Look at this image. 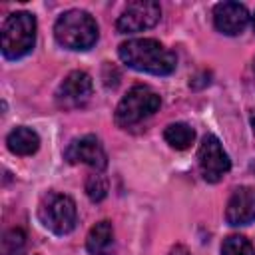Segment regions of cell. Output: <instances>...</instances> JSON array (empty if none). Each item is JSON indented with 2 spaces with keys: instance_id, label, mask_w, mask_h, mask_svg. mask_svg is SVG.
<instances>
[{
  "instance_id": "6da1fadb",
  "label": "cell",
  "mask_w": 255,
  "mask_h": 255,
  "mask_svg": "<svg viewBox=\"0 0 255 255\" xmlns=\"http://www.w3.org/2000/svg\"><path fill=\"white\" fill-rule=\"evenodd\" d=\"M118 56L129 68L153 76H169L177 66L175 54L151 38H133L120 44Z\"/></svg>"
},
{
  "instance_id": "7a4b0ae2",
  "label": "cell",
  "mask_w": 255,
  "mask_h": 255,
  "mask_svg": "<svg viewBox=\"0 0 255 255\" xmlns=\"http://www.w3.org/2000/svg\"><path fill=\"white\" fill-rule=\"evenodd\" d=\"M54 36L66 50L84 52L98 42V24L84 10H68L56 20Z\"/></svg>"
},
{
  "instance_id": "3957f363",
  "label": "cell",
  "mask_w": 255,
  "mask_h": 255,
  "mask_svg": "<svg viewBox=\"0 0 255 255\" xmlns=\"http://www.w3.org/2000/svg\"><path fill=\"white\" fill-rule=\"evenodd\" d=\"M36 44V18L30 12H14L2 24V54L8 60L24 58Z\"/></svg>"
},
{
  "instance_id": "277c9868",
  "label": "cell",
  "mask_w": 255,
  "mask_h": 255,
  "mask_svg": "<svg viewBox=\"0 0 255 255\" xmlns=\"http://www.w3.org/2000/svg\"><path fill=\"white\" fill-rule=\"evenodd\" d=\"M161 106V98L149 86H133L116 108V124L122 128H129L151 114H155Z\"/></svg>"
},
{
  "instance_id": "5b68a950",
  "label": "cell",
  "mask_w": 255,
  "mask_h": 255,
  "mask_svg": "<svg viewBox=\"0 0 255 255\" xmlns=\"http://www.w3.org/2000/svg\"><path fill=\"white\" fill-rule=\"evenodd\" d=\"M40 221L56 235H66L76 227L78 209L72 197L64 193H48L38 209Z\"/></svg>"
},
{
  "instance_id": "8992f818",
  "label": "cell",
  "mask_w": 255,
  "mask_h": 255,
  "mask_svg": "<svg viewBox=\"0 0 255 255\" xmlns=\"http://www.w3.org/2000/svg\"><path fill=\"white\" fill-rule=\"evenodd\" d=\"M161 18V8L153 0H135L129 2L120 14L116 28L120 34H137L147 28H153Z\"/></svg>"
},
{
  "instance_id": "52a82bcc",
  "label": "cell",
  "mask_w": 255,
  "mask_h": 255,
  "mask_svg": "<svg viewBox=\"0 0 255 255\" xmlns=\"http://www.w3.org/2000/svg\"><path fill=\"white\" fill-rule=\"evenodd\" d=\"M197 161H199L203 179L209 183H217L231 169V159L225 153L221 141L213 133H207L201 139L199 149H197Z\"/></svg>"
},
{
  "instance_id": "ba28073f",
  "label": "cell",
  "mask_w": 255,
  "mask_h": 255,
  "mask_svg": "<svg viewBox=\"0 0 255 255\" xmlns=\"http://www.w3.org/2000/svg\"><path fill=\"white\" fill-rule=\"evenodd\" d=\"M92 88H94L92 78L86 72H82V70L70 72L56 92V102L64 110L82 108L84 104H88V100L92 96Z\"/></svg>"
},
{
  "instance_id": "9c48e42d",
  "label": "cell",
  "mask_w": 255,
  "mask_h": 255,
  "mask_svg": "<svg viewBox=\"0 0 255 255\" xmlns=\"http://www.w3.org/2000/svg\"><path fill=\"white\" fill-rule=\"evenodd\" d=\"M66 159L70 163H86L96 171H102L108 165V155L96 135H84L74 139L66 147Z\"/></svg>"
},
{
  "instance_id": "30bf717a",
  "label": "cell",
  "mask_w": 255,
  "mask_h": 255,
  "mask_svg": "<svg viewBox=\"0 0 255 255\" xmlns=\"http://www.w3.org/2000/svg\"><path fill=\"white\" fill-rule=\"evenodd\" d=\"M215 28L225 36H237L245 30L249 22V12L239 2H219L213 8Z\"/></svg>"
},
{
  "instance_id": "8fae6325",
  "label": "cell",
  "mask_w": 255,
  "mask_h": 255,
  "mask_svg": "<svg viewBox=\"0 0 255 255\" xmlns=\"http://www.w3.org/2000/svg\"><path fill=\"white\" fill-rule=\"evenodd\" d=\"M225 219L229 225H249L255 221V189L237 187L225 207Z\"/></svg>"
},
{
  "instance_id": "7c38bea8",
  "label": "cell",
  "mask_w": 255,
  "mask_h": 255,
  "mask_svg": "<svg viewBox=\"0 0 255 255\" xmlns=\"http://www.w3.org/2000/svg\"><path fill=\"white\" fill-rule=\"evenodd\" d=\"M6 145L12 153L16 155H32L38 151L40 147V135L32 129V128H26V126H18L14 128L8 137H6Z\"/></svg>"
},
{
  "instance_id": "4fadbf2b",
  "label": "cell",
  "mask_w": 255,
  "mask_h": 255,
  "mask_svg": "<svg viewBox=\"0 0 255 255\" xmlns=\"http://www.w3.org/2000/svg\"><path fill=\"white\" fill-rule=\"evenodd\" d=\"M86 249L92 255H112L114 251V227L110 221L96 223L88 237H86Z\"/></svg>"
},
{
  "instance_id": "5bb4252c",
  "label": "cell",
  "mask_w": 255,
  "mask_h": 255,
  "mask_svg": "<svg viewBox=\"0 0 255 255\" xmlns=\"http://www.w3.org/2000/svg\"><path fill=\"white\" fill-rule=\"evenodd\" d=\"M163 137L165 141L173 147V149H187L193 139H195V131L191 126L183 124V122H175V124H169L163 131Z\"/></svg>"
},
{
  "instance_id": "9a60e30c",
  "label": "cell",
  "mask_w": 255,
  "mask_h": 255,
  "mask_svg": "<svg viewBox=\"0 0 255 255\" xmlns=\"http://www.w3.org/2000/svg\"><path fill=\"white\" fill-rule=\"evenodd\" d=\"M221 255H255V249L243 235H229L221 243Z\"/></svg>"
},
{
  "instance_id": "2e32d148",
  "label": "cell",
  "mask_w": 255,
  "mask_h": 255,
  "mask_svg": "<svg viewBox=\"0 0 255 255\" xmlns=\"http://www.w3.org/2000/svg\"><path fill=\"white\" fill-rule=\"evenodd\" d=\"M26 245V235L22 229H10L2 237V255H20Z\"/></svg>"
},
{
  "instance_id": "e0dca14e",
  "label": "cell",
  "mask_w": 255,
  "mask_h": 255,
  "mask_svg": "<svg viewBox=\"0 0 255 255\" xmlns=\"http://www.w3.org/2000/svg\"><path fill=\"white\" fill-rule=\"evenodd\" d=\"M86 193L92 201H102L108 195V179L100 171L90 173L86 179Z\"/></svg>"
},
{
  "instance_id": "ac0fdd59",
  "label": "cell",
  "mask_w": 255,
  "mask_h": 255,
  "mask_svg": "<svg viewBox=\"0 0 255 255\" xmlns=\"http://www.w3.org/2000/svg\"><path fill=\"white\" fill-rule=\"evenodd\" d=\"M169 255H187V249L185 247H181V245H177V247H173L171 249V253Z\"/></svg>"
},
{
  "instance_id": "d6986e66",
  "label": "cell",
  "mask_w": 255,
  "mask_h": 255,
  "mask_svg": "<svg viewBox=\"0 0 255 255\" xmlns=\"http://www.w3.org/2000/svg\"><path fill=\"white\" fill-rule=\"evenodd\" d=\"M251 128H253V131H255V114L251 116Z\"/></svg>"
},
{
  "instance_id": "ffe728a7",
  "label": "cell",
  "mask_w": 255,
  "mask_h": 255,
  "mask_svg": "<svg viewBox=\"0 0 255 255\" xmlns=\"http://www.w3.org/2000/svg\"><path fill=\"white\" fill-rule=\"evenodd\" d=\"M253 30H255V16H253Z\"/></svg>"
},
{
  "instance_id": "44dd1931",
  "label": "cell",
  "mask_w": 255,
  "mask_h": 255,
  "mask_svg": "<svg viewBox=\"0 0 255 255\" xmlns=\"http://www.w3.org/2000/svg\"><path fill=\"white\" fill-rule=\"evenodd\" d=\"M253 72H255V62H253Z\"/></svg>"
}]
</instances>
